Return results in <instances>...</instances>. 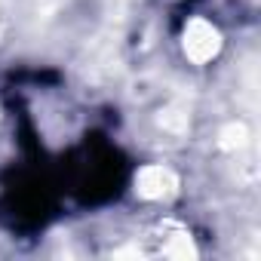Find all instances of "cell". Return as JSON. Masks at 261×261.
<instances>
[{"label": "cell", "mask_w": 261, "mask_h": 261, "mask_svg": "<svg viewBox=\"0 0 261 261\" xmlns=\"http://www.w3.org/2000/svg\"><path fill=\"white\" fill-rule=\"evenodd\" d=\"M136 185H139L136 191L142 197L160 200V197H166V194L175 191V175L169 169H163V166H148V169H142V175L136 178Z\"/></svg>", "instance_id": "cell-2"}, {"label": "cell", "mask_w": 261, "mask_h": 261, "mask_svg": "<svg viewBox=\"0 0 261 261\" xmlns=\"http://www.w3.org/2000/svg\"><path fill=\"white\" fill-rule=\"evenodd\" d=\"M218 46H221V40H218V31L209 25V22H203V19H194L191 25H188V31H185V53L194 59V62H209L215 53H218Z\"/></svg>", "instance_id": "cell-1"}]
</instances>
